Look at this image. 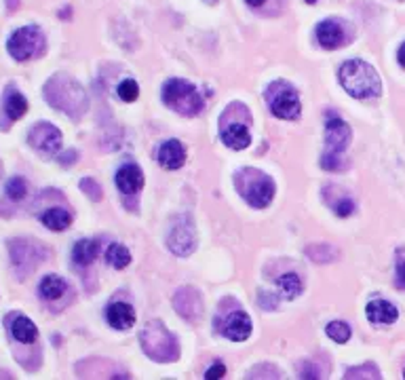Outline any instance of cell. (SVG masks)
<instances>
[{
	"label": "cell",
	"instance_id": "cell-1",
	"mask_svg": "<svg viewBox=\"0 0 405 380\" xmlns=\"http://www.w3.org/2000/svg\"><path fill=\"white\" fill-rule=\"evenodd\" d=\"M45 97L55 110H62L72 118H80L89 106L85 89L68 74H55L49 78L45 85Z\"/></svg>",
	"mask_w": 405,
	"mask_h": 380
},
{
	"label": "cell",
	"instance_id": "cell-23",
	"mask_svg": "<svg viewBox=\"0 0 405 380\" xmlns=\"http://www.w3.org/2000/svg\"><path fill=\"white\" fill-rule=\"evenodd\" d=\"M41 222L51 230H66L72 224V216H70V211H66L62 207H53L41 216Z\"/></svg>",
	"mask_w": 405,
	"mask_h": 380
},
{
	"label": "cell",
	"instance_id": "cell-39",
	"mask_svg": "<svg viewBox=\"0 0 405 380\" xmlns=\"http://www.w3.org/2000/svg\"><path fill=\"white\" fill-rule=\"evenodd\" d=\"M0 176H3V167H0Z\"/></svg>",
	"mask_w": 405,
	"mask_h": 380
},
{
	"label": "cell",
	"instance_id": "cell-25",
	"mask_svg": "<svg viewBox=\"0 0 405 380\" xmlns=\"http://www.w3.org/2000/svg\"><path fill=\"white\" fill-rule=\"evenodd\" d=\"M106 260H108L110 267L122 271V269H127L129 262H131V253H129V249H127L122 243H112V245L108 247V251H106Z\"/></svg>",
	"mask_w": 405,
	"mask_h": 380
},
{
	"label": "cell",
	"instance_id": "cell-37",
	"mask_svg": "<svg viewBox=\"0 0 405 380\" xmlns=\"http://www.w3.org/2000/svg\"><path fill=\"white\" fill-rule=\"evenodd\" d=\"M266 3V0H247V5L249 7H262Z\"/></svg>",
	"mask_w": 405,
	"mask_h": 380
},
{
	"label": "cell",
	"instance_id": "cell-11",
	"mask_svg": "<svg viewBox=\"0 0 405 380\" xmlns=\"http://www.w3.org/2000/svg\"><path fill=\"white\" fill-rule=\"evenodd\" d=\"M173 307H176V311H178L184 319H188V321L199 319V317L203 315L201 294H199L197 290H192V288H182V290H178L176 296H173Z\"/></svg>",
	"mask_w": 405,
	"mask_h": 380
},
{
	"label": "cell",
	"instance_id": "cell-14",
	"mask_svg": "<svg viewBox=\"0 0 405 380\" xmlns=\"http://www.w3.org/2000/svg\"><path fill=\"white\" fill-rule=\"evenodd\" d=\"M116 186L122 195H135L140 192L142 186H144V171L135 165V163H129V165H122L118 171H116Z\"/></svg>",
	"mask_w": 405,
	"mask_h": 380
},
{
	"label": "cell",
	"instance_id": "cell-40",
	"mask_svg": "<svg viewBox=\"0 0 405 380\" xmlns=\"http://www.w3.org/2000/svg\"><path fill=\"white\" fill-rule=\"evenodd\" d=\"M403 376H405V372H403Z\"/></svg>",
	"mask_w": 405,
	"mask_h": 380
},
{
	"label": "cell",
	"instance_id": "cell-32",
	"mask_svg": "<svg viewBox=\"0 0 405 380\" xmlns=\"http://www.w3.org/2000/svg\"><path fill=\"white\" fill-rule=\"evenodd\" d=\"M80 190L87 192L93 201H99V199H101V188H99V184H97L95 180H91V178L80 180Z\"/></svg>",
	"mask_w": 405,
	"mask_h": 380
},
{
	"label": "cell",
	"instance_id": "cell-9",
	"mask_svg": "<svg viewBox=\"0 0 405 380\" xmlns=\"http://www.w3.org/2000/svg\"><path fill=\"white\" fill-rule=\"evenodd\" d=\"M28 142L38 155L53 157L62 148V134L51 122H36L28 134Z\"/></svg>",
	"mask_w": 405,
	"mask_h": 380
},
{
	"label": "cell",
	"instance_id": "cell-10",
	"mask_svg": "<svg viewBox=\"0 0 405 380\" xmlns=\"http://www.w3.org/2000/svg\"><path fill=\"white\" fill-rule=\"evenodd\" d=\"M9 247H11L13 265H15L17 269H26V267H28V271H32V269H36V265L47 256L45 251H41L43 247L34 249V243H32V241H24V239L11 241Z\"/></svg>",
	"mask_w": 405,
	"mask_h": 380
},
{
	"label": "cell",
	"instance_id": "cell-12",
	"mask_svg": "<svg viewBox=\"0 0 405 380\" xmlns=\"http://www.w3.org/2000/svg\"><path fill=\"white\" fill-rule=\"evenodd\" d=\"M167 245L173 253H178V256H190L192 249L197 247V234L192 226L188 222H180L178 226H173L167 239Z\"/></svg>",
	"mask_w": 405,
	"mask_h": 380
},
{
	"label": "cell",
	"instance_id": "cell-19",
	"mask_svg": "<svg viewBox=\"0 0 405 380\" xmlns=\"http://www.w3.org/2000/svg\"><path fill=\"white\" fill-rule=\"evenodd\" d=\"M365 313H367V319H369L371 323H395L397 317H399L397 307L390 304L388 300H382V298L371 300V302L367 304Z\"/></svg>",
	"mask_w": 405,
	"mask_h": 380
},
{
	"label": "cell",
	"instance_id": "cell-3",
	"mask_svg": "<svg viewBox=\"0 0 405 380\" xmlns=\"http://www.w3.org/2000/svg\"><path fill=\"white\" fill-rule=\"evenodd\" d=\"M234 184H236L239 195L255 209L268 207L270 201L275 199L277 186H275L273 178L262 174L260 169H253V167L239 169L234 176Z\"/></svg>",
	"mask_w": 405,
	"mask_h": 380
},
{
	"label": "cell",
	"instance_id": "cell-22",
	"mask_svg": "<svg viewBox=\"0 0 405 380\" xmlns=\"http://www.w3.org/2000/svg\"><path fill=\"white\" fill-rule=\"evenodd\" d=\"M5 112H7V116H9L11 120H20V118L28 112V101H26V97H24L17 89H13V87H9V89L5 91Z\"/></svg>",
	"mask_w": 405,
	"mask_h": 380
},
{
	"label": "cell",
	"instance_id": "cell-15",
	"mask_svg": "<svg viewBox=\"0 0 405 380\" xmlns=\"http://www.w3.org/2000/svg\"><path fill=\"white\" fill-rule=\"evenodd\" d=\"M157 159L165 169H171V171L180 169L186 163V148L178 140H167L165 144H161V148L157 153Z\"/></svg>",
	"mask_w": 405,
	"mask_h": 380
},
{
	"label": "cell",
	"instance_id": "cell-2",
	"mask_svg": "<svg viewBox=\"0 0 405 380\" xmlns=\"http://www.w3.org/2000/svg\"><path fill=\"white\" fill-rule=\"evenodd\" d=\"M340 83L346 89V93L357 99L378 97L382 91V83L376 68L363 59L344 62V66L340 68Z\"/></svg>",
	"mask_w": 405,
	"mask_h": 380
},
{
	"label": "cell",
	"instance_id": "cell-16",
	"mask_svg": "<svg viewBox=\"0 0 405 380\" xmlns=\"http://www.w3.org/2000/svg\"><path fill=\"white\" fill-rule=\"evenodd\" d=\"M222 142L232 150H245L251 144V134L245 122H232L222 129Z\"/></svg>",
	"mask_w": 405,
	"mask_h": 380
},
{
	"label": "cell",
	"instance_id": "cell-29",
	"mask_svg": "<svg viewBox=\"0 0 405 380\" xmlns=\"http://www.w3.org/2000/svg\"><path fill=\"white\" fill-rule=\"evenodd\" d=\"M118 97L122 99V101H135L140 97V87H138V83H135L133 78H125L120 85H118Z\"/></svg>",
	"mask_w": 405,
	"mask_h": 380
},
{
	"label": "cell",
	"instance_id": "cell-26",
	"mask_svg": "<svg viewBox=\"0 0 405 380\" xmlns=\"http://www.w3.org/2000/svg\"><path fill=\"white\" fill-rule=\"evenodd\" d=\"M277 286H279V290L283 292V296H285L287 300H292V298H296V296L302 294V281H300V277H298L296 273L281 275V277L277 279Z\"/></svg>",
	"mask_w": 405,
	"mask_h": 380
},
{
	"label": "cell",
	"instance_id": "cell-5",
	"mask_svg": "<svg viewBox=\"0 0 405 380\" xmlns=\"http://www.w3.org/2000/svg\"><path fill=\"white\" fill-rule=\"evenodd\" d=\"M163 101L182 116H194L203 110V97L199 89L184 78H173L163 87Z\"/></svg>",
	"mask_w": 405,
	"mask_h": 380
},
{
	"label": "cell",
	"instance_id": "cell-33",
	"mask_svg": "<svg viewBox=\"0 0 405 380\" xmlns=\"http://www.w3.org/2000/svg\"><path fill=\"white\" fill-rule=\"evenodd\" d=\"M365 367V365H363ZM346 378H361V376H367V378H380V372L378 370H371V372H365V370H348L346 374H344Z\"/></svg>",
	"mask_w": 405,
	"mask_h": 380
},
{
	"label": "cell",
	"instance_id": "cell-27",
	"mask_svg": "<svg viewBox=\"0 0 405 380\" xmlns=\"http://www.w3.org/2000/svg\"><path fill=\"white\" fill-rule=\"evenodd\" d=\"M7 197L11 199V201H22V199H26V195H28V184H26V180L24 178H11L9 182H7Z\"/></svg>",
	"mask_w": 405,
	"mask_h": 380
},
{
	"label": "cell",
	"instance_id": "cell-18",
	"mask_svg": "<svg viewBox=\"0 0 405 380\" xmlns=\"http://www.w3.org/2000/svg\"><path fill=\"white\" fill-rule=\"evenodd\" d=\"M106 321L116 330H129L135 323V311L125 302H114L106 309Z\"/></svg>",
	"mask_w": 405,
	"mask_h": 380
},
{
	"label": "cell",
	"instance_id": "cell-31",
	"mask_svg": "<svg viewBox=\"0 0 405 380\" xmlns=\"http://www.w3.org/2000/svg\"><path fill=\"white\" fill-rule=\"evenodd\" d=\"M334 207V211L340 216V218H346V216H350L353 211H355V203H353V199H348V197H338V203H334L332 205Z\"/></svg>",
	"mask_w": 405,
	"mask_h": 380
},
{
	"label": "cell",
	"instance_id": "cell-6",
	"mask_svg": "<svg viewBox=\"0 0 405 380\" xmlns=\"http://www.w3.org/2000/svg\"><path fill=\"white\" fill-rule=\"evenodd\" d=\"M348 144H350V127L340 116H332L327 120V127H325V146H327V153L321 159L323 169H332V171L342 169L340 155L348 148Z\"/></svg>",
	"mask_w": 405,
	"mask_h": 380
},
{
	"label": "cell",
	"instance_id": "cell-17",
	"mask_svg": "<svg viewBox=\"0 0 405 380\" xmlns=\"http://www.w3.org/2000/svg\"><path fill=\"white\" fill-rule=\"evenodd\" d=\"M317 41L325 49H338L344 43V30L340 22L336 20H325L317 26Z\"/></svg>",
	"mask_w": 405,
	"mask_h": 380
},
{
	"label": "cell",
	"instance_id": "cell-21",
	"mask_svg": "<svg viewBox=\"0 0 405 380\" xmlns=\"http://www.w3.org/2000/svg\"><path fill=\"white\" fill-rule=\"evenodd\" d=\"M97 253H99V243L93 239H83L72 249V260L78 267H89L97 258Z\"/></svg>",
	"mask_w": 405,
	"mask_h": 380
},
{
	"label": "cell",
	"instance_id": "cell-34",
	"mask_svg": "<svg viewBox=\"0 0 405 380\" xmlns=\"http://www.w3.org/2000/svg\"><path fill=\"white\" fill-rule=\"evenodd\" d=\"M224 374H226L224 363H215V365H211V367L205 372V378H207V380H215V378H222Z\"/></svg>",
	"mask_w": 405,
	"mask_h": 380
},
{
	"label": "cell",
	"instance_id": "cell-35",
	"mask_svg": "<svg viewBox=\"0 0 405 380\" xmlns=\"http://www.w3.org/2000/svg\"><path fill=\"white\" fill-rule=\"evenodd\" d=\"M74 159H78V155H76L74 150H70V153H66V155H59V163H62L64 167H68Z\"/></svg>",
	"mask_w": 405,
	"mask_h": 380
},
{
	"label": "cell",
	"instance_id": "cell-30",
	"mask_svg": "<svg viewBox=\"0 0 405 380\" xmlns=\"http://www.w3.org/2000/svg\"><path fill=\"white\" fill-rule=\"evenodd\" d=\"M395 286L399 290H405V249L397 251V267H395Z\"/></svg>",
	"mask_w": 405,
	"mask_h": 380
},
{
	"label": "cell",
	"instance_id": "cell-8",
	"mask_svg": "<svg viewBox=\"0 0 405 380\" xmlns=\"http://www.w3.org/2000/svg\"><path fill=\"white\" fill-rule=\"evenodd\" d=\"M7 47H9V53L13 59L28 62V59L38 57L45 51V36L36 26H26V28H20L11 34Z\"/></svg>",
	"mask_w": 405,
	"mask_h": 380
},
{
	"label": "cell",
	"instance_id": "cell-36",
	"mask_svg": "<svg viewBox=\"0 0 405 380\" xmlns=\"http://www.w3.org/2000/svg\"><path fill=\"white\" fill-rule=\"evenodd\" d=\"M397 59H399V64H401V66L405 68V43H403V45L399 47V53H397Z\"/></svg>",
	"mask_w": 405,
	"mask_h": 380
},
{
	"label": "cell",
	"instance_id": "cell-20",
	"mask_svg": "<svg viewBox=\"0 0 405 380\" xmlns=\"http://www.w3.org/2000/svg\"><path fill=\"white\" fill-rule=\"evenodd\" d=\"M11 334L17 342H24V344H32L36 342L38 338V328L34 325L32 319L24 317V315H17L13 321H11Z\"/></svg>",
	"mask_w": 405,
	"mask_h": 380
},
{
	"label": "cell",
	"instance_id": "cell-24",
	"mask_svg": "<svg viewBox=\"0 0 405 380\" xmlns=\"http://www.w3.org/2000/svg\"><path fill=\"white\" fill-rule=\"evenodd\" d=\"M66 281L59 277V275H47L41 286H38V294L45 298V300H57L59 296L66 294Z\"/></svg>",
	"mask_w": 405,
	"mask_h": 380
},
{
	"label": "cell",
	"instance_id": "cell-13",
	"mask_svg": "<svg viewBox=\"0 0 405 380\" xmlns=\"http://www.w3.org/2000/svg\"><path fill=\"white\" fill-rule=\"evenodd\" d=\"M222 334L234 342H241L245 338H249L251 334V319L247 313L243 311H234V313H228L224 319H222V325H220Z\"/></svg>",
	"mask_w": 405,
	"mask_h": 380
},
{
	"label": "cell",
	"instance_id": "cell-38",
	"mask_svg": "<svg viewBox=\"0 0 405 380\" xmlns=\"http://www.w3.org/2000/svg\"><path fill=\"white\" fill-rule=\"evenodd\" d=\"M306 3H308V5H315V3H317V0H306Z\"/></svg>",
	"mask_w": 405,
	"mask_h": 380
},
{
	"label": "cell",
	"instance_id": "cell-28",
	"mask_svg": "<svg viewBox=\"0 0 405 380\" xmlns=\"http://www.w3.org/2000/svg\"><path fill=\"white\" fill-rule=\"evenodd\" d=\"M325 332H327V336H329L332 340H336V342H340V344L350 338V328H348V323H344V321H332V323H327Z\"/></svg>",
	"mask_w": 405,
	"mask_h": 380
},
{
	"label": "cell",
	"instance_id": "cell-4",
	"mask_svg": "<svg viewBox=\"0 0 405 380\" xmlns=\"http://www.w3.org/2000/svg\"><path fill=\"white\" fill-rule=\"evenodd\" d=\"M140 342L144 346V353L159 363L176 361L180 355V344L176 336L161 321L146 323L144 330L140 332Z\"/></svg>",
	"mask_w": 405,
	"mask_h": 380
},
{
	"label": "cell",
	"instance_id": "cell-7",
	"mask_svg": "<svg viewBox=\"0 0 405 380\" xmlns=\"http://www.w3.org/2000/svg\"><path fill=\"white\" fill-rule=\"evenodd\" d=\"M266 101L275 116L285 118V120H294L302 112L296 89L285 80H277L266 89Z\"/></svg>",
	"mask_w": 405,
	"mask_h": 380
}]
</instances>
